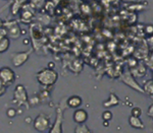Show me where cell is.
<instances>
[{
    "label": "cell",
    "mask_w": 153,
    "mask_h": 133,
    "mask_svg": "<svg viewBox=\"0 0 153 133\" xmlns=\"http://www.w3.org/2000/svg\"><path fill=\"white\" fill-rule=\"evenodd\" d=\"M36 78L40 85H44V87H49L57 81L58 73L52 68H45V69H42L37 73Z\"/></svg>",
    "instance_id": "obj_1"
},
{
    "label": "cell",
    "mask_w": 153,
    "mask_h": 133,
    "mask_svg": "<svg viewBox=\"0 0 153 133\" xmlns=\"http://www.w3.org/2000/svg\"><path fill=\"white\" fill-rule=\"evenodd\" d=\"M29 97L28 93H27L26 87L23 85H18L14 88L13 92V100L12 103L16 104L18 106L21 105H26L27 108H29Z\"/></svg>",
    "instance_id": "obj_2"
},
{
    "label": "cell",
    "mask_w": 153,
    "mask_h": 133,
    "mask_svg": "<svg viewBox=\"0 0 153 133\" xmlns=\"http://www.w3.org/2000/svg\"><path fill=\"white\" fill-rule=\"evenodd\" d=\"M50 127V119L45 114H39L34 120V128L39 132L47 131Z\"/></svg>",
    "instance_id": "obj_3"
},
{
    "label": "cell",
    "mask_w": 153,
    "mask_h": 133,
    "mask_svg": "<svg viewBox=\"0 0 153 133\" xmlns=\"http://www.w3.org/2000/svg\"><path fill=\"white\" fill-rule=\"evenodd\" d=\"M14 79H16V73L10 67L4 66V67H2L0 69V81H1V85L7 87V85H11Z\"/></svg>",
    "instance_id": "obj_4"
},
{
    "label": "cell",
    "mask_w": 153,
    "mask_h": 133,
    "mask_svg": "<svg viewBox=\"0 0 153 133\" xmlns=\"http://www.w3.org/2000/svg\"><path fill=\"white\" fill-rule=\"evenodd\" d=\"M32 51H27V52H16L11 55V63L14 67H19L24 65L27 61L29 60L30 55Z\"/></svg>",
    "instance_id": "obj_5"
},
{
    "label": "cell",
    "mask_w": 153,
    "mask_h": 133,
    "mask_svg": "<svg viewBox=\"0 0 153 133\" xmlns=\"http://www.w3.org/2000/svg\"><path fill=\"white\" fill-rule=\"evenodd\" d=\"M74 121L78 124H83L88 120V113L84 109H76L74 113Z\"/></svg>",
    "instance_id": "obj_6"
},
{
    "label": "cell",
    "mask_w": 153,
    "mask_h": 133,
    "mask_svg": "<svg viewBox=\"0 0 153 133\" xmlns=\"http://www.w3.org/2000/svg\"><path fill=\"white\" fill-rule=\"evenodd\" d=\"M122 80L124 81L126 85H130L131 87L135 88V90H138V92H140V93H145V92H144V88H142L139 85H137L136 80H134L133 76L131 75L130 73H128V74H125L124 76H123V77H122Z\"/></svg>",
    "instance_id": "obj_7"
},
{
    "label": "cell",
    "mask_w": 153,
    "mask_h": 133,
    "mask_svg": "<svg viewBox=\"0 0 153 133\" xmlns=\"http://www.w3.org/2000/svg\"><path fill=\"white\" fill-rule=\"evenodd\" d=\"M83 103V100L80 96H71L66 100V105L68 107L71 108V109H78L79 107H81Z\"/></svg>",
    "instance_id": "obj_8"
},
{
    "label": "cell",
    "mask_w": 153,
    "mask_h": 133,
    "mask_svg": "<svg viewBox=\"0 0 153 133\" xmlns=\"http://www.w3.org/2000/svg\"><path fill=\"white\" fill-rule=\"evenodd\" d=\"M129 123L130 125L135 129H143L145 127L144 123L142 122V120L140 119V117H136V116H130L129 118Z\"/></svg>",
    "instance_id": "obj_9"
},
{
    "label": "cell",
    "mask_w": 153,
    "mask_h": 133,
    "mask_svg": "<svg viewBox=\"0 0 153 133\" xmlns=\"http://www.w3.org/2000/svg\"><path fill=\"white\" fill-rule=\"evenodd\" d=\"M118 103H120V98L117 97V95L110 93L108 100L105 101L103 105H104L105 108H112V107H115L117 105H118Z\"/></svg>",
    "instance_id": "obj_10"
},
{
    "label": "cell",
    "mask_w": 153,
    "mask_h": 133,
    "mask_svg": "<svg viewBox=\"0 0 153 133\" xmlns=\"http://www.w3.org/2000/svg\"><path fill=\"white\" fill-rule=\"evenodd\" d=\"M9 46H10V41L7 37H2L0 38V52L4 53L8 50Z\"/></svg>",
    "instance_id": "obj_11"
},
{
    "label": "cell",
    "mask_w": 153,
    "mask_h": 133,
    "mask_svg": "<svg viewBox=\"0 0 153 133\" xmlns=\"http://www.w3.org/2000/svg\"><path fill=\"white\" fill-rule=\"evenodd\" d=\"M7 33H8V35L11 37L12 39H18L19 36H21V29H19V26L18 24H14L13 28H10L9 31H7Z\"/></svg>",
    "instance_id": "obj_12"
},
{
    "label": "cell",
    "mask_w": 153,
    "mask_h": 133,
    "mask_svg": "<svg viewBox=\"0 0 153 133\" xmlns=\"http://www.w3.org/2000/svg\"><path fill=\"white\" fill-rule=\"evenodd\" d=\"M144 92L148 93L149 95H153V80H148L144 85Z\"/></svg>",
    "instance_id": "obj_13"
},
{
    "label": "cell",
    "mask_w": 153,
    "mask_h": 133,
    "mask_svg": "<svg viewBox=\"0 0 153 133\" xmlns=\"http://www.w3.org/2000/svg\"><path fill=\"white\" fill-rule=\"evenodd\" d=\"M75 133H91L89 128L86 126V125H83V124H79V126L76 128L75 130Z\"/></svg>",
    "instance_id": "obj_14"
},
{
    "label": "cell",
    "mask_w": 153,
    "mask_h": 133,
    "mask_svg": "<svg viewBox=\"0 0 153 133\" xmlns=\"http://www.w3.org/2000/svg\"><path fill=\"white\" fill-rule=\"evenodd\" d=\"M102 119L103 121H110L112 119V113L110 111H104L102 113Z\"/></svg>",
    "instance_id": "obj_15"
},
{
    "label": "cell",
    "mask_w": 153,
    "mask_h": 133,
    "mask_svg": "<svg viewBox=\"0 0 153 133\" xmlns=\"http://www.w3.org/2000/svg\"><path fill=\"white\" fill-rule=\"evenodd\" d=\"M132 115L136 116V117H140L142 115V110L139 107H135L132 109Z\"/></svg>",
    "instance_id": "obj_16"
},
{
    "label": "cell",
    "mask_w": 153,
    "mask_h": 133,
    "mask_svg": "<svg viewBox=\"0 0 153 133\" xmlns=\"http://www.w3.org/2000/svg\"><path fill=\"white\" fill-rule=\"evenodd\" d=\"M6 115L8 116L9 118H13L14 116L16 115V110L14 109V108H9V109L6 111Z\"/></svg>",
    "instance_id": "obj_17"
},
{
    "label": "cell",
    "mask_w": 153,
    "mask_h": 133,
    "mask_svg": "<svg viewBox=\"0 0 153 133\" xmlns=\"http://www.w3.org/2000/svg\"><path fill=\"white\" fill-rule=\"evenodd\" d=\"M5 92H6V87H3V85H1V93L0 95L3 96V93H5Z\"/></svg>",
    "instance_id": "obj_18"
},
{
    "label": "cell",
    "mask_w": 153,
    "mask_h": 133,
    "mask_svg": "<svg viewBox=\"0 0 153 133\" xmlns=\"http://www.w3.org/2000/svg\"><path fill=\"white\" fill-rule=\"evenodd\" d=\"M103 124H104L105 127H107L108 126V121H104V122H103Z\"/></svg>",
    "instance_id": "obj_19"
},
{
    "label": "cell",
    "mask_w": 153,
    "mask_h": 133,
    "mask_svg": "<svg viewBox=\"0 0 153 133\" xmlns=\"http://www.w3.org/2000/svg\"><path fill=\"white\" fill-rule=\"evenodd\" d=\"M2 1H8V0H2Z\"/></svg>",
    "instance_id": "obj_20"
}]
</instances>
